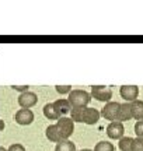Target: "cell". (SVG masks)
I'll return each instance as SVG.
<instances>
[{"mask_svg":"<svg viewBox=\"0 0 143 151\" xmlns=\"http://www.w3.org/2000/svg\"><path fill=\"white\" fill-rule=\"evenodd\" d=\"M56 91L59 92V94H67L69 95V92L72 91V87L70 86H56Z\"/></svg>","mask_w":143,"mask_h":151,"instance_id":"cell-19","label":"cell"},{"mask_svg":"<svg viewBox=\"0 0 143 151\" xmlns=\"http://www.w3.org/2000/svg\"><path fill=\"white\" fill-rule=\"evenodd\" d=\"M72 120L73 122H80V123L86 124H95L100 120L101 113L95 108H79V109H72Z\"/></svg>","mask_w":143,"mask_h":151,"instance_id":"cell-1","label":"cell"},{"mask_svg":"<svg viewBox=\"0 0 143 151\" xmlns=\"http://www.w3.org/2000/svg\"><path fill=\"white\" fill-rule=\"evenodd\" d=\"M135 133H136L138 137L143 139V120L136 122V124H135Z\"/></svg>","mask_w":143,"mask_h":151,"instance_id":"cell-18","label":"cell"},{"mask_svg":"<svg viewBox=\"0 0 143 151\" xmlns=\"http://www.w3.org/2000/svg\"><path fill=\"white\" fill-rule=\"evenodd\" d=\"M56 130L61 136V140H69V137L74 132V122L70 118H59L56 122Z\"/></svg>","mask_w":143,"mask_h":151,"instance_id":"cell-3","label":"cell"},{"mask_svg":"<svg viewBox=\"0 0 143 151\" xmlns=\"http://www.w3.org/2000/svg\"><path fill=\"white\" fill-rule=\"evenodd\" d=\"M53 108H55V111L59 118H61V116L65 118V115H67V113L72 111V106H70V104H69V101H67V99H62V98L53 102Z\"/></svg>","mask_w":143,"mask_h":151,"instance_id":"cell-10","label":"cell"},{"mask_svg":"<svg viewBox=\"0 0 143 151\" xmlns=\"http://www.w3.org/2000/svg\"><path fill=\"white\" fill-rule=\"evenodd\" d=\"M55 151H76V144L70 140H63L56 144Z\"/></svg>","mask_w":143,"mask_h":151,"instance_id":"cell-13","label":"cell"},{"mask_svg":"<svg viewBox=\"0 0 143 151\" xmlns=\"http://www.w3.org/2000/svg\"><path fill=\"white\" fill-rule=\"evenodd\" d=\"M132 141H133L132 137H129V136H124L121 140H119V143H118L119 150L121 151H131L132 150Z\"/></svg>","mask_w":143,"mask_h":151,"instance_id":"cell-15","label":"cell"},{"mask_svg":"<svg viewBox=\"0 0 143 151\" xmlns=\"http://www.w3.org/2000/svg\"><path fill=\"white\" fill-rule=\"evenodd\" d=\"M79 151H93V150H90V148H83V150H79Z\"/></svg>","mask_w":143,"mask_h":151,"instance_id":"cell-22","label":"cell"},{"mask_svg":"<svg viewBox=\"0 0 143 151\" xmlns=\"http://www.w3.org/2000/svg\"><path fill=\"white\" fill-rule=\"evenodd\" d=\"M0 151H7V150H6L4 147H1V146H0Z\"/></svg>","mask_w":143,"mask_h":151,"instance_id":"cell-23","label":"cell"},{"mask_svg":"<svg viewBox=\"0 0 143 151\" xmlns=\"http://www.w3.org/2000/svg\"><path fill=\"white\" fill-rule=\"evenodd\" d=\"M44 115H45V118L49 119V120H58V119H59L55 108H53V104H46V105H45L44 106Z\"/></svg>","mask_w":143,"mask_h":151,"instance_id":"cell-14","label":"cell"},{"mask_svg":"<svg viewBox=\"0 0 143 151\" xmlns=\"http://www.w3.org/2000/svg\"><path fill=\"white\" fill-rule=\"evenodd\" d=\"M37 102H38V97L34 92H30V91L22 92V94H20V97H18V105L22 109L32 108L34 105H37Z\"/></svg>","mask_w":143,"mask_h":151,"instance_id":"cell-7","label":"cell"},{"mask_svg":"<svg viewBox=\"0 0 143 151\" xmlns=\"http://www.w3.org/2000/svg\"><path fill=\"white\" fill-rule=\"evenodd\" d=\"M131 151H143V139L136 137L132 141V150Z\"/></svg>","mask_w":143,"mask_h":151,"instance_id":"cell-17","label":"cell"},{"mask_svg":"<svg viewBox=\"0 0 143 151\" xmlns=\"http://www.w3.org/2000/svg\"><path fill=\"white\" fill-rule=\"evenodd\" d=\"M125 134V127H124V123L121 122H111L108 126H107V136L110 139H114V140H121Z\"/></svg>","mask_w":143,"mask_h":151,"instance_id":"cell-6","label":"cell"},{"mask_svg":"<svg viewBox=\"0 0 143 151\" xmlns=\"http://www.w3.org/2000/svg\"><path fill=\"white\" fill-rule=\"evenodd\" d=\"M119 108H121V104L119 102H108L105 104V106L101 109V116L105 119V120H111V122H115L116 116H118V112H119Z\"/></svg>","mask_w":143,"mask_h":151,"instance_id":"cell-5","label":"cell"},{"mask_svg":"<svg viewBox=\"0 0 143 151\" xmlns=\"http://www.w3.org/2000/svg\"><path fill=\"white\" fill-rule=\"evenodd\" d=\"M67 101L70 104L72 109H79V108H86L90 101H91V95L84 90H72L69 92V98Z\"/></svg>","mask_w":143,"mask_h":151,"instance_id":"cell-2","label":"cell"},{"mask_svg":"<svg viewBox=\"0 0 143 151\" xmlns=\"http://www.w3.org/2000/svg\"><path fill=\"white\" fill-rule=\"evenodd\" d=\"M13 90L20 91L22 94V92H27L28 91V86H13Z\"/></svg>","mask_w":143,"mask_h":151,"instance_id":"cell-21","label":"cell"},{"mask_svg":"<svg viewBox=\"0 0 143 151\" xmlns=\"http://www.w3.org/2000/svg\"><path fill=\"white\" fill-rule=\"evenodd\" d=\"M132 119V112H131V104L125 102L121 104V108H119V112H118V116H116V122H125V120H129Z\"/></svg>","mask_w":143,"mask_h":151,"instance_id":"cell-11","label":"cell"},{"mask_svg":"<svg viewBox=\"0 0 143 151\" xmlns=\"http://www.w3.org/2000/svg\"><path fill=\"white\" fill-rule=\"evenodd\" d=\"M90 95L93 98H95L97 101L108 104L111 102V98H112V90L110 87H105V86H93Z\"/></svg>","mask_w":143,"mask_h":151,"instance_id":"cell-4","label":"cell"},{"mask_svg":"<svg viewBox=\"0 0 143 151\" xmlns=\"http://www.w3.org/2000/svg\"><path fill=\"white\" fill-rule=\"evenodd\" d=\"M93 151H115V147L110 141H100L95 144Z\"/></svg>","mask_w":143,"mask_h":151,"instance_id":"cell-16","label":"cell"},{"mask_svg":"<svg viewBox=\"0 0 143 151\" xmlns=\"http://www.w3.org/2000/svg\"><path fill=\"white\" fill-rule=\"evenodd\" d=\"M7 151H25V147L22 146V144L16 143V144H11V146L7 148Z\"/></svg>","mask_w":143,"mask_h":151,"instance_id":"cell-20","label":"cell"},{"mask_svg":"<svg viewBox=\"0 0 143 151\" xmlns=\"http://www.w3.org/2000/svg\"><path fill=\"white\" fill-rule=\"evenodd\" d=\"M131 112H132V118L136 120H143V101L136 99L131 102Z\"/></svg>","mask_w":143,"mask_h":151,"instance_id":"cell-12","label":"cell"},{"mask_svg":"<svg viewBox=\"0 0 143 151\" xmlns=\"http://www.w3.org/2000/svg\"><path fill=\"white\" fill-rule=\"evenodd\" d=\"M16 122L21 126H27V124H31L34 122V112L31 109H20L16 112Z\"/></svg>","mask_w":143,"mask_h":151,"instance_id":"cell-9","label":"cell"},{"mask_svg":"<svg viewBox=\"0 0 143 151\" xmlns=\"http://www.w3.org/2000/svg\"><path fill=\"white\" fill-rule=\"evenodd\" d=\"M121 97L126 101V102H133L136 101L139 97V87L138 86H122L119 90Z\"/></svg>","mask_w":143,"mask_h":151,"instance_id":"cell-8","label":"cell"}]
</instances>
